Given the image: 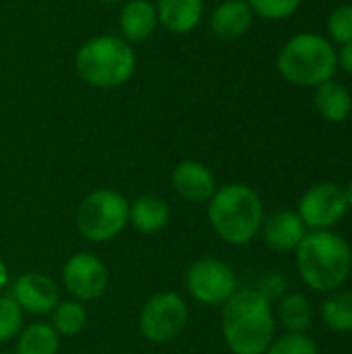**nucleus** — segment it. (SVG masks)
I'll return each instance as SVG.
<instances>
[{
  "label": "nucleus",
  "instance_id": "bb28decb",
  "mask_svg": "<svg viewBox=\"0 0 352 354\" xmlns=\"http://www.w3.org/2000/svg\"><path fill=\"white\" fill-rule=\"evenodd\" d=\"M255 290H257L270 305H274V303H278V301L286 295V278H284L282 274H278V272L266 274V276L259 280V284H257Z\"/></svg>",
  "mask_w": 352,
  "mask_h": 354
},
{
  "label": "nucleus",
  "instance_id": "f257e3e1",
  "mask_svg": "<svg viewBox=\"0 0 352 354\" xmlns=\"http://www.w3.org/2000/svg\"><path fill=\"white\" fill-rule=\"evenodd\" d=\"M274 334V307L255 288H241L222 305V336L232 354H266Z\"/></svg>",
  "mask_w": 352,
  "mask_h": 354
},
{
  "label": "nucleus",
  "instance_id": "20e7f679",
  "mask_svg": "<svg viewBox=\"0 0 352 354\" xmlns=\"http://www.w3.org/2000/svg\"><path fill=\"white\" fill-rule=\"evenodd\" d=\"M137 66L133 46L112 33L95 35L83 41L75 56L77 75L91 87L116 89L124 85Z\"/></svg>",
  "mask_w": 352,
  "mask_h": 354
},
{
  "label": "nucleus",
  "instance_id": "f8f14e48",
  "mask_svg": "<svg viewBox=\"0 0 352 354\" xmlns=\"http://www.w3.org/2000/svg\"><path fill=\"white\" fill-rule=\"evenodd\" d=\"M172 189L174 193L189 203L210 201L216 193V178L212 170L197 160H183L172 170Z\"/></svg>",
  "mask_w": 352,
  "mask_h": 354
},
{
  "label": "nucleus",
  "instance_id": "c756f323",
  "mask_svg": "<svg viewBox=\"0 0 352 354\" xmlns=\"http://www.w3.org/2000/svg\"><path fill=\"white\" fill-rule=\"evenodd\" d=\"M346 189V199H349V205L352 207V180H351V185L349 187H344Z\"/></svg>",
  "mask_w": 352,
  "mask_h": 354
},
{
  "label": "nucleus",
  "instance_id": "412c9836",
  "mask_svg": "<svg viewBox=\"0 0 352 354\" xmlns=\"http://www.w3.org/2000/svg\"><path fill=\"white\" fill-rule=\"evenodd\" d=\"M322 319L324 324L340 334L352 332V292L351 290H334L322 303Z\"/></svg>",
  "mask_w": 352,
  "mask_h": 354
},
{
  "label": "nucleus",
  "instance_id": "a878e982",
  "mask_svg": "<svg viewBox=\"0 0 352 354\" xmlns=\"http://www.w3.org/2000/svg\"><path fill=\"white\" fill-rule=\"evenodd\" d=\"M328 33L338 46L352 41V4H342L332 10L328 19Z\"/></svg>",
  "mask_w": 352,
  "mask_h": 354
},
{
  "label": "nucleus",
  "instance_id": "b1692460",
  "mask_svg": "<svg viewBox=\"0 0 352 354\" xmlns=\"http://www.w3.org/2000/svg\"><path fill=\"white\" fill-rule=\"evenodd\" d=\"M266 354H319V348L313 338L307 334H284L272 340Z\"/></svg>",
  "mask_w": 352,
  "mask_h": 354
},
{
  "label": "nucleus",
  "instance_id": "f03ea898",
  "mask_svg": "<svg viewBox=\"0 0 352 354\" xmlns=\"http://www.w3.org/2000/svg\"><path fill=\"white\" fill-rule=\"evenodd\" d=\"M297 270L315 292L340 290L352 272V249L332 230H311L297 247Z\"/></svg>",
  "mask_w": 352,
  "mask_h": 354
},
{
  "label": "nucleus",
  "instance_id": "6ab92c4d",
  "mask_svg": "<svg viewBox=\"0 0 352 354\" xmlns=\"http://www.w3.org/2000/svg\"><path fill=\"white\" fill-rule=\"evenodd\" d=\"M60 336L50 324L35 322L19 332L15 354H58Z\"/></svg>",
  "mask_w": 352,
  "mask_h": 354
},
{
  "label": "nucleus",
  "instance_id": "cd10ccee",
  "mask_svg": "<svg viewBox=\"0 0 352 354\" xmlns=\"http://www.w3.org/2000/svg\"><path fill=\"white\" fill-rule=\"evenodd\" d=\"M338 66H342V71H346L349 75H352V41L340 46V52H338Z\"/></svg>",
  "mask_w": 352,
  "mask_h": 354
},
{
  "label": "nucleus",
  "instance_id": "7ed1b4c3",
  "mask_svg": "<svg viewBox=\"0 0 352 354\" xmlns=\"http://www.w3.org/2000/svg\"><path fill=\"white\" fill-rule=\"evenodd\" d=\"M212 230L228 245L251 243L263 224V203L249 185H224L207 201Z\"/></svg>",
  "mask_w": 352,
  "mask_h": 354
},
{
  "label": "nucleus",
  "instance_id": "ddd939ff",
  "mask_svg": "<svg viewBox=\"0 0 352 354\" xmlns=\"http://www.w3.org/2000/svg\"><path fill=\"white\" fill-rule=\"evenodd\" d=\"M261 236L266 245L276 253H295L301 241L307 234V226L299 218L297 212L280 209L263 218L261 224Z\"/></svg>",
  "mask_w": 352,
  "mask_h": 354
},
{
  "label": "nucleus",
  "instance_id": "4be33fe9",
  "mask_svg": "<svg viewBox=\"0 0 352 354\" xmlns=\"http://www.w3.org/2000/svg\"><path fill=\"white\" fill-rule=\"evenodd\" d=\"M50 315H52L50 326L56 330L58 336H64V338H73L81 334L87 324V309L81 301H75V299L60 301Z\"/></svg>",
  "mask_w": 352,
  "mask_h": 354
},
{
  "label": "nucleus",
  "instance_id": "dca6fc26",
  "mask_svg": "<svg viewBox=\"0 0 352 354\" xmlns=\"http://www.w3.org/2000/svg\"><path fill=\"white\" fill-rule=\"evenodd\" d=\"M203 0H158V23L170 33L183 35L193 31L203 17Z\"/></svg>",
  "mask_w": 352,
  "mask_h": 354
},
{
  "label": "nucleus",
  "instance_id": "2f4dec72",
  "mask_svg": "<svg viewBox=\"0 0 352 354\" xmlns=\"http://www.w3.org/2000/svg\"><path fill=\"white\" fill-rule=\"evenodd\" d=\"M0 354H12V353H0Z\"/></svg>",
  "mask_w": 352,
  "mask_h": 354
},
{
  "label": "nucleus",
  "instance_id": "1a4fd4ad",
  "mask_svg": "<svg viewBox=\"0 0 352 354\" xmlns=\"http://www.w3.org/2000/svg\"><path fill=\"white\" fill-rule=\"evenodd\" d=\"M346 189L338 183H319L299 201V218L309 230H332L349 214Z\"/></svg>",
  "mask_w": 352,
  "mask_h": 354
},
{
  "label": "nucleus",
  "instance_id": "7c9ffc66",
  "mask_svg": "<svg viewBox=\"0 0 352 354\" xmlns=\"http://www.w3.org/2000/svg\"><path fill=\"white\" fill-rule=\"evenodd\" d=\"M104 4H118V2H127V0H100Z\"/></svg>",
  "mask_w": 352,
  "mask_h": 354
},
{
  "label": "nucleus",
  "instance_id": "423d86ee",
  "mask_svg": "<svg viewBox=\"0 0 352 354\" xmlns=\"http://www.w3.org/2000/svg\"><path fill=\"white\" fill-rule=\"evenodd\" d=\"M129 224V201L114 189L89 193L77 209V230L91 243L116 239Z\"/></svg>",
  "mask_w": 352,
  "mask_h": 354
},
{
  "label": "nucleus",
  "instance_id": "0eeeda50",
  "mask_svg": "<svg viewBox=\"0 0 352 354\" xmlns=\"http://www.w3.org/2000/svg\"><path fill=\"white\" fill-rule=\"evenodd\" d=\"M189 319V307L176 292H158L145 301L139 313V330L154 344H168L180 336Z\"/></svg>",
  "mask_w": 352,
  "mask_h": 354
},
{
  "label": "nucleus",
  "instance_id": "2eb2a0df",
  "mask_svg": "<svg viewBox=\"0 0 352 354\" xmlns=\"http://www.w3.org/2000/svg\"><path fill=\"white\" fill-rule=\"evenodd\" d=\"M158 12L156 4L149 0H127L122 2L120 15H118V27H120V37H124L129 44L131 41H143L147 39L156 27H158Z\"/></svg>",
  "mask_w": 352,
  "mask_h": 354
},
{
  "label": "nucleus",
  "instance_id": "5701e85b",
  "mask_svg": "<svg viewBox=\"0 0 352 354\" xmlns=\"http://www.w3.org/2000/svg\"><path fill=\"white\" fill-rule=\"evenodd\" d=\"M23 330V311L12 297L0 295V342H8Z\"/></svg>",
  "mask_w": 352,
  "mask_h": 354
},
{
  "label": "nucleus",
  "instance_id": "a211bd4d",
  "mask_svg": "<svg viewBox=\"0 0 352 354\" xmlns=\"http://www.w3.org/2000/svg\"><path fill=\"white\" fill-rule=\"evenodd\" d=\"M315 108L328 122H342L352 112L351 91L338 81H326L315 87Z\"/></svg>",
  "mask_w": 352,
  "mask_h": 354
},
{
  "label": "nucleus",
  "instance_id": "f3484780",
  "mask_svg": "<svg viewBox=\"0 0 352 354\" xmlns=\"http://www.w3.org/2000/svg\"><path fill=\"white\" fill-rule=\"evenodd\" d=\"M170 222V207L158 195H141L129 203V224L143 234H156Z\"/></svg>",
  "mask_w": 352,
  "mask_h": 354
},
{
  "label": "nucleus",
  "instance_id": "393cba45",
  "mask_svg": "<svg viewBox=\"0 0 352 354\" xmlns=\"http://www.w3.org/2000/svg\"><path fill=\"white\" fill-rule=\"evenodd\" d=\"M253 15L266 19V21H282L288 19L303 0H247Z\"/></svg>",
  "mask_w": 352,
  "mask_h": 354
},
{
  "label": "nucleus",
  "instance_id": "39448f33",
  "mask_svg": "<svg viewBox=\"0 0 352 354\" xmlns=\"http://www.w3.org/2000/svg\"><path fill=\"white\" fill-rule=\"evenodd\" d=\"M280 75L299 87H317L330 81L338 68V52L319 33L293 35L278 54Z\"/></svg>",
  "mask_w": 352,
  "mask_h": 354
},
{
  "label": "nucleus",
  "instance_id": "4468645a",
  "mask_svg": "<svg viewBox=\"0 0 352 354\" xmlns=\"http://www.w3.org/2000/svg\"><path fill=\"white\" fill-rule=\"evenodd\" d=\"M253 10L247 0H224L210 15V29L222 39H239L253 25Z\"/></svg>",
  "mask_w": 352,
  "mask_h": 354
},
{
  "label": "nucleus",
  "instance_id": "9d476101",
  "mask_svg": "<svg viewBox=\"0 0 352 354\" xmlns=\"http://www.w3.org/2000/svg\"><path fill=\"white\" fill-rule=\"evenodd\" d=\"M62 284L75 301H98L108 288V268L89 251L75 253L62 268Z\"/></svg>",
  "mask_w": 352,
  "mask_h": 354
},
{
  "label": "nucleus",
  "instance_id": "9b49d317",
  "mask_svg": "<svg viewBox=\"0 0 352 354\" xmlns=\"http://www.w3.org/2000/svg\"><path fill=\"white\" fill-rule=\"evenodd\" d=\"M10 297L15 299L23 313L50 315L54 307L60 303V288L50 276L27 272L15 280Z\"/></svg>",
  "mask_w": 352,
  "mask_h": 354
},
{
  "label": "nucleus",
  "instance_id": "c85d7f7f",
  "mask_svg": "<svg viewBox=\"0 0 352 354\" xmlns=\"http://www.w3.org/2000/svg\"><path fill=\"white\" fill-rule=\"evenodd\" d=\"M8 284V268H6V263L0 259V292H2V288Z\"/></svg>",
  "mask_w": 352,
  "mask_h": 354
},
{
  "label": "nucleus",
  "instance_id": "6e6552de",
  "mask_svg": "<svg viewBox=\"0 0 352 354\" xmlns=\"http://www.w3.org/2000/svg\"><path fill=\"white\" fill-rule=\"evenodd\" d=\"M185 286L193 301L205 307H222L239 288L232 268L214 257H203L185 272Z\"/></svg>",
  "mask_w": 352,
  "mask_h": 354
},
{
  "label": "nucleus",
  "instance_id": "aec40b11",
  "mask_svg": "<svg viewBox=\"0 0 352 354\" xmlns=\"http://www.w3.org/2000/svg\"><path fill=\"white\" fill-rule=\"evenodd\" d=\"M278 319L290 334H305L313 322V307L307 297L293 292L278 301Z\"/></svg>",
  "mask_w": 352,
  "mask_h": 354
}]
</instances>
